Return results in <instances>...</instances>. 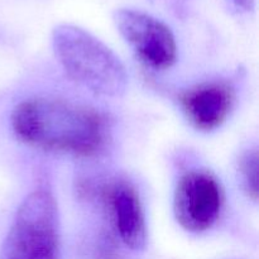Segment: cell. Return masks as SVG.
<instances>
[{
    "label": "cell",
    "instance_id": "6da1fadb",
    "mask_svg": "<svg viewBox=\"0 0 259 259\" xmlns=\"http://www.w3.org/2000/svg\"><path fill=\"white\" fill-rule=\"evenodd\" d=\"M10 128L20 143L48 153L91 158L105 151L110 123L93 106L60 98H30L10 114Z\"/></svg>",
    "mask_w": 259,
    "mask_h": 259
},
{
    "label": "cell",
    "instance_id": "5b68a950",
    "mask_svg": "<svg viewBox=\"0 0 259 259\" xmlns=\"http://www.w3.org/2000/svg\"><path fill=\"white\" fill-rule=\"evenodd\" d=\"M114 23L137 58L147 67L163 71L176 62V38L166 23L148 13L129 8L116 10Z\"/></svg>",
    "mask_w": 259,
    "mask_h": 259
},
{
    "label": "cell",
    "instance_id": "7a4b0ae2",
    "mask_svg": "<svg viewBox=\"0 0 259 259\" xmlns=\"http://www.w3.org/2000/svg\"><path fill=\"white\" fill-rule=\"evenodd\" d=\"M52 46L63 71L76 83L104 98L124 95L125 66L98 37L77 25L60 24L52 32Z\"/></svg>",
    "mask_w": 259,
    "mask_h": 259
},
{
    "label": "cell",
    "instance_id": "3957f363",
    "mask_svg": "<svg viewBox=\"0 0 259 259\" xmlns=\"http://www.w3.org/2000/svg\"><path fill=\"white\" fill-rule=\"evenodd\" d=\"M0 259H60V214L52 192L37 189L18 207Z\"/></svg>",
    "mask_w": 259,
    "mask_h": 259
},
{
    "label": "cell",
    "instance_id": "52a82bcc",
    "mask_svg": "<svg viewBox=\"0 0 259 259\" xmlns=\"http://www.w3.org/2000/svg\"><path fill=\"white\" fill-rule=\"evenodd\" d=\"M179 103L195 129L211 132L222 126L229 116L235 103V90L228 81H205L185 90Z\"/></svg>",
    "mask_w": 259,
    "mask_h": 259
},
{
    "label": "cell",
    "instance_id": "277c9868",
    "mask_svg": "<svg viewBox=\"0 0 259 259\" xmlns=\"http://www.w3.org/2000/svg\"><path fill=\"white\" fill-rule=\"evenodd\" d=\"M224 191L219 180L207 169H190L181 175L174 194V215L189 233H204L219 220Z\"/></svg>",
    "mask_w": 259,
    "mask_h": 259
},
{
    "label": "cell",
    "instance_id": "ba28073f",
    "mask_svg": "<svg viewBox=\"0 0 259 259\" xmlns=\"http://www.w3.org/2000/svg\"><path fill=\"white\" fill-rule=\"evenodd\" d=\"M239 176L243 190L253 201L258 200V152L249 149L239 159Z\"/></svg>",
    "mask_w": 259,
    "mask_h": 259
},
{
    "label": "cell",
    "instance_id": "9c48e42d",
    "mask_svg": "<svg viewBox=\"0 0 259 259\" xmlns=\"http://www.w3.org/2000/svg\"><path fill=\"white\" fill-rule=\"evenodd\" d=\"M240 12H250L254 5V0H229Z\"/></svg>",
    "mask_w": 259,
    "mask_h": 259
},
{
    "label": "cell",
    "instance_id": "8992f818",
    "mask_svg": "<svg viewBox=\"0 0 259 259\" xmlns=\"http://www.w3.org/2000/svg\"><path fill=\"white\" fill-rule=\"evenodd\" d=\"M113 229L125 247L142 250L147 244V223L136 186L124 179L109 181L101 190Z\"/></svg>",
    "mask_w": 259,
    "mask_h": 259
}]
</instances>
